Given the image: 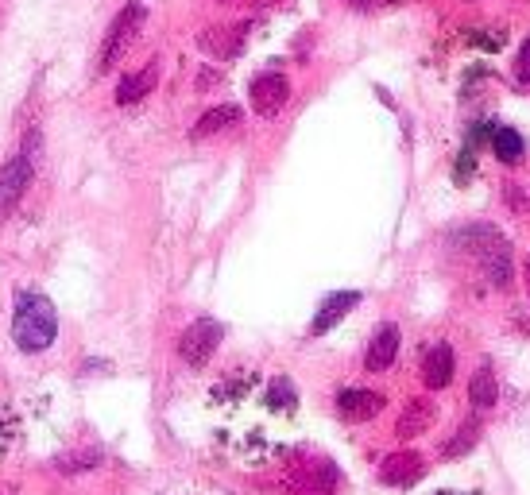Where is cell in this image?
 <instances>
[{
  "instance_id": "1",
  "label": "cell",
  "mask_w": 530,
  "mask_h": 495,
  "mask_svg": "<svg viewBox=\"0 0 530 495\" xmlns=\"http://www.w3.org/2000/svg\"><path fill=\"white\" fill-rule=\"evenodd\" d=\"M59 333V314L51 306V298L39 291H20L16 294V314H12V341L24 352H43L51 349Z\"/></svg>"
},
{
  "instance_id": "2",
  "label": "cell",
  "mask_w": 530,
  "mask_h": 495,
  "mask_svg": "<svg viewBox=\"0 0 530 495\" xmlns=\"http://www.w3.org/2000/svg\"><path fill=\"white\" fill-rule=\"evenodd\" d=\"M453 240L476 260V267L484 271V279L492 287H507L511 283V244L503 240L496 225H465V229H457Z\"/></svg>"
},
{
  "instance_id": "3",
  "label": "cell",
  "mask_w": 530,
  "mask_h": 495,
  "mask_svg": "<svg viewBox=\"0 0 530 495\" xmlns=\"http://www.w3.org/2000/svg\"><path fill=\"white\" fill-rule=\"evenodd\" d=\"M144 16H148V8H144L140 0H132V4L120 8L117 20H113V28H109V35H105V43H101V59H97L101 70H113V66H117L120 55L132 47V39H136L140 28H144Z\"/></svg>"
},
{
  "instance_id": "4",
  "label": "cell",
  "mask_w": 530,
  "mask_h": 495,
  "mask_svg": "<svg viewBox=\"0 0 530 495\" xmlns=\"http://www.w3.org/2000/svg\"><path fill=\"white\" fill-rule=\"evenodd\" d=\"M221 337H225V325H221V321H213V318L194 321V325L182 333V341H178V356H182L190 368H202V364H209V356L217 352Z\"/></svg>"
},
{
  "instance_id": "5",
  "label": "cell",
  "mask_w": 530,
  "mask_h": 495,
  "mask_svg": "<svg viewBox=\"0 0 530 495\" xmlns=\"http://www.w3.org/2000/svg\"><path fill=\"white\" fill-rule=\"evenodd\" d=\"M337 480L341 472L329 465V461H306L302 468H295L287 476V492L291 495H333L337 492Z\"/></svg>"
},
{
  "instance_id": "6",
  "label": "cell",
  "mask_w": 530,
  "mask_h": 495,
  "mask_svg": "<svg viewBox=\"0 0 530 495\" xmlns=\"http://www.w3.org/2000/svg\"><path fill=\"white\" fill-rule=\"evenodd\" d=\"M287 97H291V82H287L283 74H275V70L256 74V82L248 89V101H252V109H256L260 117H279L283 105H287Z\"/></svg>"
},
{
  "instance_id": "7",
  "label": "cell",
  "mask_w": 530,
  "mask_h": 495,
  "mask_svg": "<svg viewBox=\"0 0 530 495\" xmlns=\"http://www.w3.org/2000/svg\"><path fill=\"white\" fill-rule=\"evenodd\" d=\"M248 31H252L248 20L244 24H213V28H206L198 35V47L206 51L209 59H236L244 51Z\"/></svg>"
},
{
  "instance_id": "8",
  "label": "cell",
  "mask_w": 530,
  "mask_h": 495,
  "mask_svg": "<svg viewBox=\"0 0 530 495\" xmlns=\"http://www.w3.org/2000/svg\"><path fill=\"white\" fill-rule=\"evenodd\" d=\"M31 186V159L28 155H16L0 167V217H8L16 202L24 198V190Z\"/></svg>"
},
{
  "instance_id": "9",
  "label": "cell",
  "mask_w": 530,
  "mask_h": 495,
  "mask_svg": "<svg viewBox=\"0 0 530 495\" xmlns=\"http://www.w3.org/2000/svg\"><path fill=\"white\" fill-rule=\"evenodd\" d=\"M422 472H426V461L414 449H399L380 465V480L387 488H411V484L422 480Z\"/></svg>"
},
{
  "instance_id": "10",
  "label": "cell",
  "mask_w": 530,
  "mask_h": 495,
  "mask_svg": "<svg viewBox=\"0 0 530 495\" xmlns=\"http://www.w3.org/2000/svg\"><path fill=\"white\" fill-rule=\"evenodd\" d=\"M337 410H341L345 422H368V418H376L383 410V395L364 391V387H345L337 395Z\"/></svg>"
},
{
  "instance_id": "11",
  "label": "cell",
  "mask_w": 530,
  "mask_h": 495,
  "mask_svg": "<svg viewBox=\"0 0 530 495\" xmlns=\"http://www.w3.org/2000/svg\"><path fill=\"white\" fill-rule=\"evenodd\" d=\"M399 356V325H380L376 337L368 341V352H364V368L368 372H387Z\"/></svg>"
},
{
  "instance_id": "12",
  "label": "cell",
  "mask_w": 530,
  "mask_h": 495,
  "mask_svg": "<svg viewBox=\"0 0 530 495\" xmlns=\"http://www.w3.org/2000/svg\"><path fill=\"white\" fill-rule=\"evenodd\" d=\"M453 349L449 345H430L426 349V356H422V383L430 387V391H442V387H449V379H453Z\"/></svg>"
},
{
  "instance_id": "13",
  "label": "cell",
  "mask_w": 530,
  "mask_h": 495,
  "mask_svg": "<svg viewBox=\"0 0 530 495\" xmlns=\"http://www.w3.org/2000/svg\"><path fill=\"white\" fill-rule=\"evenodd\" d=\"M356 302H360V291H337V294H329L322 306H318V314H314V325H310V333H314V337L329 333V329H333L337 321L349 314V310H356Z\"/></svg>"
},
{
  "instance_id": "14",
  "label": "cell",
  "mask_w": 530,
  "mask_h": 495,
  "mask_svg": "<svg viewBox=\"0 0 530 495\" xmlns=\"http://www.w3.org/2000/svg\"><path fill=\"white\" fill-rule=\"evenodd\" d=\"M155 82H159V62H148L144 70L128 74L117 86V105H136V101H144L151 89H155Z\"/></svg>"
},
{
  "instance_id": "15",
  "label": "cell",
  "mask_w": 530,
  "mask_h": 495,
  "mask_svg": "<svg viewBox=\"0 0 530 495\" xmlns=\"http://www.w3.org/2000/svg\"><path fill=\"white\" fill-rule=\"evenodd\" d=\"M500 399V383L492 376V368H476L469 379V403L476 410H492Z\"/></svg>"
},
{
  "instance_id": "16",
  "label": "cell",
  "mask_w": 530,
  "mask_h": 495,
  "mask_svg": "<svg viewBox=\"0 0 530 495\" xmlns=\"http://www.w3.org/2000/svg\"><path fill=\"white\" fill-rule=\"evenodd\" d=\"M236 120H240V109H236V105H217V109H206V113H202V120L194 124V140L217 136V132L233 128Z\"/></svg>"
},
{
  "instance_id": "17",
  "label": "cell",
  "mask_w": 530,
  "mask_h": 495,
  "mask_svg": "<svg viewBox=\"0 0 530 495\" xmlns=\"http://www.w3.org/2000/svg\"><path fill=\"white\" fill-rule=\"evenodd\" d=\"M492 151H496L500 163H519L527 155V144H523V136L515 128L500 124V128H492Z\"/></svg>"
},
{
  "instance_id": "18",
  "label": "cell",
  "mask_w": 530,
  "mask_h": 495,
  "mask_svg": "<svg viewBox=\"0 0 530 495\" xmlns=\"http://www.w3.org/2000/svg\"><path fill=\"white\" fill-rule=\"evenodd\" d=\"M434 422V407L426 403V399H414V403H407V410H403V418H399V437H418L426 426Z\"/></svg>"
},
{
  "instance_id": "19",
  "label": "cell",
  "mask_w": 530,
  "mask_h": 495,
  "mask_svg": "<svg viewBox=\"0 0 530 495\" xmlns=\"http://www.w3.org/2000/svg\"><path fill=\"white\" fill-rule=\"evenodd\" d=\"M97 465H101V453H97V449H78V453H66V457L55 461V468H59V472H70V476H74V472H89V468H97Z\"/></svg>"
},
{
  "instance_id": "20",
  "label": "cell",
  "mask_w": 530,
  "mask_h": 495,
  "mask_svg": "<svg viewBox=\"0 0 530 495\" xmlns=\"http://www.w3.org/2000/svg\"><path fill=\"white\" fill-rule=\"evenodd\" d=\"M476 437H480V422H476V418H469V426H465L461 434L445 441V457H449V461H453V457H465L472 445H476Z\"/></svg>"
},
{
  "instance_id": "21",
  "label": "cell",
  "mask_w": 530,
  "mask_h": 495,
  "mask_svg": "<svg viewBox=\"0 0 530 495\" xmlns=\"http://www.w3.org/2000/svg\"><path fill=\"white\" fill-rule=\"evenodd\" d=\"M267 403H271V407H295V387H291V379H275L271 391H267Z\"/></svg>"
},
{
  "instance_id": "22",
  "label": "cell",
  "mask_w": 530,
  "mask_h": 495,
  "mask_svg": "<svg viewBox=\"0 0 530 495\" xmlns=\"http://www.w3.org/2000/svg\"><path fill=\"white\" fill-rule=\"evenodd\" d=\"M472 43H480V51H500L503 47V31H472Z\"/></svg>"
},
{
  "instance_id": "23",
  "label": "cell",
  "mask_w": 530,
  "mask_h": 495,
  "mask_svg": "<svg viewBox=\"0 0 530 495\" xmlns=\"http://www.w3.org/2000/svg\"><path fill=\"white\" fill-rule=\"evenodd\" d=\"M217 4H225V8H236V12H260V8H271V4H279V0H217Z\"/></svg>"
},
{
  "instance_id": "24",
  "label": "cell",
  "mask_w": 530,
  "mask_h": 495,
  "mask_svg": "<svg viewBox=\"0 0 530 495\" xmlns=\"http://www.w3.org/2000/svg\"><path fill=\"white\" fill-rule=\"evenodd\" d=\"M515 74H519L523 86H530V35L523 39V51H519V59H515Z\"/></svg>"
},
{
  "instance_id": "25",
  "label": "cell",
  "mask_w": 530,
  "mask_h": 495,
  "mask_svg": "<svg viewBox=\"0 0 530 495\" xmlns=\"http://www.w3.org/2000/svg\"><path fill=\"white\" fill-rule=\"evenodd\" d=\"M353 4H356V8H368V0H353Z\"/></svg>"
},
{
  "instance_id": "26",
  "label": "cell",
  "mask_w": 530,
  "mask_h": 495,
  "mask_svg": "<svg viewBox=\"0 0 530 495\" xmlns=\"http://www.w3.org/2000/svg\"><path fill=\"white\" fill-rule=\"evenodd\" d=\"M527 283H530V263H527Z\"/></svg>"
},
{
  "instance_id": "27",
  "label": "cell",
  "mask_w": 530,
  "mask_h": 495,
  "mask_svg": "<svg viewBox=\"0 0 530 495\" xmlns=\"http://www.w3.org/2000/svg\"><path fill=\"white\" fill-rule=\"evenodd\" d=\"M438 495H453V492H438Z\"/></svg>"
}]
</instances>
